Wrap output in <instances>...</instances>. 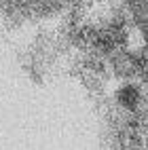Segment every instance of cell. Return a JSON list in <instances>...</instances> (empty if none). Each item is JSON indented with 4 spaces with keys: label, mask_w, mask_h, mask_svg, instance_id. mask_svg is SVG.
<instances>
[{
    "label": "cell",
    "mask_w": 148,
    "mask_h": 150,
    "mask_svg": "<svg viewBox=\"0 0 148 150\" xmlns=\"http://www.w3.org/2000/svg\"><path fill=\"white\" fill-rule=\"evenodd\" d=\"M137 72H140L146 81H148V47L137 55Z\"/></svg>",
    "instance_id": "ba28073f"
},
{
    "label": "cell",
    "mask_w": 148,
    "mask_h": 150,
    "mask_svg": "<svg viewBox=\"0 0 148 150\" xmlns=\"http://www.w3.org/2000/svg\"><path fill=\"white\" fill-rule=\"evenodd\" d=\"M125 45H127V30H125L121 19H114L108 28L97 30V38H95L93 49L102 55H114L118 51H123Z\"/></svg>",
    "instance_id": "6da1fadb"
},
{
    "label": "cell",
    "mask_w": 148,
    "mask_h": 150,
    "mask_svg": "<svg viewBox=\"0 0 148 150\" xmlns=\"http://www.w3.org/2000/svg\"><path fill=\"white\" fill-rule=\"evenodd\" d=\"M62 6H64L62 0H32L30 11L40 15V17H47V15H55Z\"/></svg>",
    "instance_id": "52a82bcc"
},
{
    "label": "cell",
    "mask_w": 148,
    "mask_h": 150,
    "mask_svg": "<svg viewBox=\"0 0 148 150\" xmlns=\"http://www.w3.org/2000/svg\"><path fill=\"white\" fill-rule=\"evenodd\" d=\"M83 81L89 89H100L104 85V68L102 64H97V62H89L87 68H85V72H83Z\"/></svg>",
    "instance_id": "8992f818"
},
{
    "label": "cell",
    "mask_w": 148,
    "mask_h": 150,
    "mask_svg": "<svg viewBox=\"0 0 148 150\" xmlns=\"http://www.w3.org/2000/svg\"><path fill=\"white\" fill-rule=\"evenodd\" d=\"M95 38H97V28H93V25H78L72 34V40L81 49H93Z\"/></svg>",
    "instance_id": "277c9868"
},
{
    "label": "cell",
    "mask_w": 148,
    "mask_h": 150,
    "mask_svg": "<svg viewBox=\"0 0 148 150\" xmlns=\"http://www.w3.org/2000/svg\"><path fill=\"white\" fill-rule=\"evenodd\" d=\"M112 68H114V74L121 76V78H129L137 72V55L129 53V51H118L112 55Z\"/></svg>",
    "instance_id": "7a4b0ae2"
},
{
    "label": "cell",
    "mask_w": 148,
    "mask_h": 150,
    "mask_svg": "<svg viewBox=\"0 0 148 150\" xmlns=\"http://www.w3.org/2000/svg\"><path fill=\"white\" fill-rule=\"evenodd\" d=\"M62 2H64V4H78L81 0H62Z\"/></svg>",
    "instance_id": "30bf717a"
},
{
    "label": "cell",
    "mask_w": 148,
    "mask_h": 150,
    "mask_svg": "<svg viewBox=\"0 0 148 150\" xmlns=\"http://www.w3.org/2000/svg\"><path fill=\"white\" fill-rule=\"evenodd\" d=\"M140 99H142V93H140L137 85H123L116 91V102L125 110H135L140 106Z\"/></svg>",
    "instance_id": "3957f363"
},
{
    "label": "cell",
    "mask_w": 148,
    "mask_h": 150,
    "mask_svg": "<svg viewBox=\"0 0 148 150\" xmlns=\"http://www.w3.org/2000/svg\"><path fill=\"white\" fill-rule=\"evenodd\" d=\"M146 144H148V137H146Z\"/></svg>",
    "instance_id": "8fae6325"
},
{
    "label": "cell",
    "mask_w": 148,
    "mask_h": 150,
    "mask_svg": "<svg viewBox=\"0 0 148 150\" xmlns=\"http://www.w3.org/2000/svg\"><path fill=\"white\" fill-rule=\"evenodd\" d=\"M146 2H148V0H146Z\"/></svg>",
    "instance_id": "7c38bea8"
},
{
    "label": "cell",
    "mask_w": 148,
    "mask_h": 150,
    "mask_svg": "<svg viewBox=\"0 0 148 150\" xmlns=\"http://www.w3.org/2000/svg\"><path fill=\"white\" fill-rule=\"evenodd\" d=\"M118 144H121V150H142L144 139L140 135V129H133L127 125V129L121 131V135H118Z\"/></svg>",
    "instance_id": "5b68a950"
},
{
    "label": "cell",
    "mask_w": 148,
    "mask_h": 150,
    "mask_svg": "<svg viewBox=\"0 0 148 150\" xmlns=\"http://www.w3.org/2000/svg\"><path fill=\"white\" fill-rule=\"evenodd\" d=\"M135 21H137V28H140V32H142V36H144V40L148 42V8H146L144 13L135 15Z\"/></svg>",
    "instance_id": "9c48e42d"
}]
</instances>
